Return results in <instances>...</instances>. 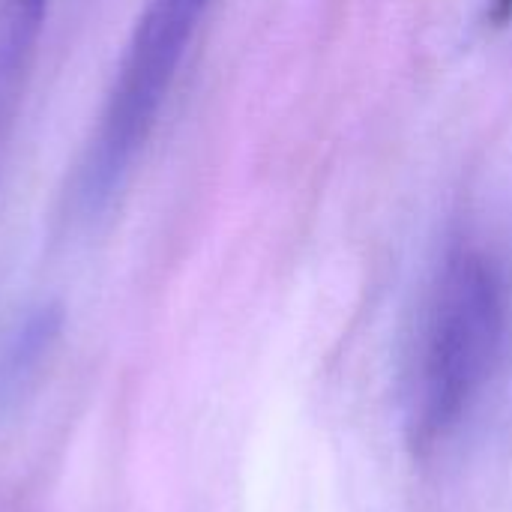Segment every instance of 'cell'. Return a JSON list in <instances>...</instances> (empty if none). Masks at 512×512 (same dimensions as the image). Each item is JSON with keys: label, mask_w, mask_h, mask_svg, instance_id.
Listing matches in <instances>:
<instances>
[{"label": "cell", "mask_w": 512, "mask_h": 512, "mask_svg": "<svg viewBox=\"0 0 512 512\" xmlns=\"http://www.w3.org/2000/svg\"><path fill=\"white\" fill-rule=\"evenodd\" d=\"M510 336V285L504 267L477 246L456 249L432 291L408 372L411 441L450 438L492 384Z\"/></svg>", "instance_id": "cell-1"}, {"label": "cell", "mask_w": 512, "mask_h": 512, "mask_svg": "<svg viewBox=\"0 0 512 512\" xmlns=\"http://www.w3.org/2000/svg\"><path fill=\"white\" fill-rule=\"evenodd\" d=\"M213 3L144 0L75 171L72 201L84 216L99 213L129 177Z\"/></svg>", "instance_id": "cell-2"}, {"label": "cell", "mask_w": 512, "mask_h": 512, "mask_svg": "<svg viewBox=\"0 0 512 512\" xmlns=\"http://www.w3.org/2000/svg\"><path fill=\"white\" fill-rule=\"evenodd\" d=\"M45 18L48 0H3L0 6V141L21 102Z\"/></svg>", "instance_id": "cell-3"}, {"label": "cell", "mask_w": 512, "mask_h": 512, "mask_svg": "<svg viewBox=\"0 0 512 512\" xmlns=\"http://www.w3.org/2000/svg\"><path fill=\"white\" fill-rule=\"evenodd\" d=\"M57 333L60 312L54 306H45L27 315L21 327L9 336V342L0 351V405L15 402L27 390L30 378L39 375V366L51 351Z\"/></svg>", "instance_id": "cell-4"}, {"label": "cell", "mask_w": 512, "mask_h": 512, "mask_svg": "<svg viewBox=\"0 0 512 512\" xmlns=\"http://www.w3.org/2000/svg\"><path fill=\"white\" fill-rule=\"evenodd\" d=\"M489 18H492L495 24H504V21H510L512 0H492V6H489Z\"/></svg>", "instance_id": "cell-5"}]
</instances>
